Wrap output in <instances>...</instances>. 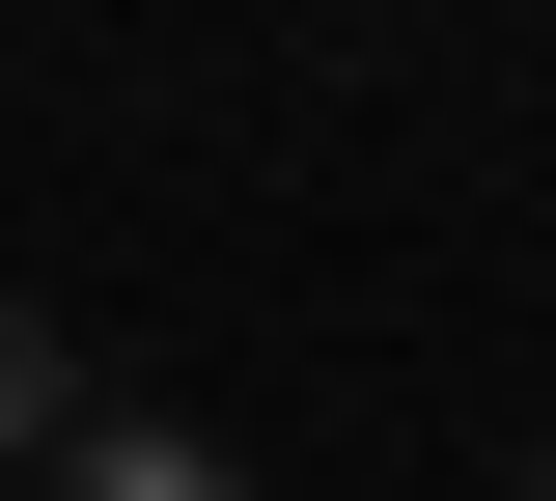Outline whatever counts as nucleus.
Instances as JSON below:
<instances>
[{
	"label": "nucleus",
	"instance_id": "obj_2",
	"mask_svg": "<svg viewBox=\"0 0 556 501\" xmlns=\"http://www.w3.org/2000/svg\"><path fill=\"white\" fill-rule=\"evenodd\" d=\"M0 446H84V362H56V306H0Z\"/></svg>",
	"mask_w": 556,
	"mask_h": 501
},
{
	"label": "nucleus",
	"instance_id": "obj_1",
	"mask_svg": "<svg viewBox=\"0 0 556 501\" xmlns=\"http://www.w3.org/2000/svg\"><path fill=\"white\" fill-rule=\"evenodd\" d=\"M56 501H251V446H195V418H84Z\"/></svg>",
	"mask_w": 556,
	"mask_h": 501
}]
</instances>
